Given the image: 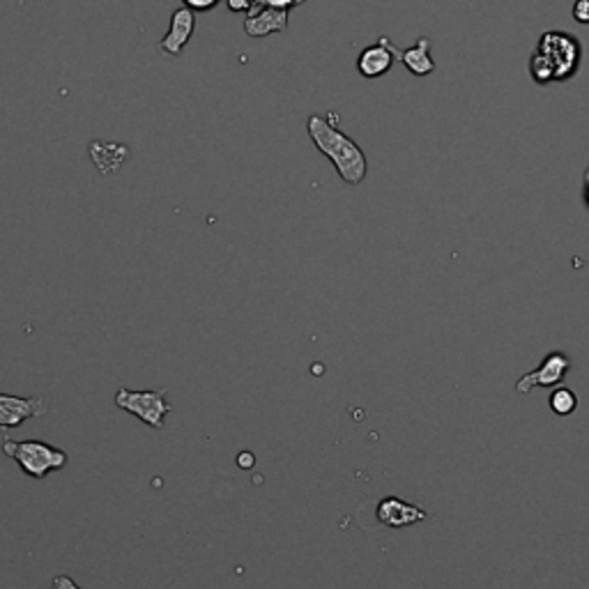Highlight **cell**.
<instances>
[{"instance_id": "6da1fadb", "label": "cell", "mask_w": 589, "mask_h": 589, "mask_svg": "<svg viewBox=\"0 0 589 589\" xmlns=\"http://www.w3.org/2000/svg\"><path fill=\"white\" fill-rule=\"evenodd\" d=\"M307 131L311 136L313 145L330 159L331 166L336 168L339 178L345 184L357 187V184L364 183L366 173H369V162H366L364 150L355 141L350 139L348 134H343L336 125H331L322 115L309 118Z\"/></svg>"}, {"instance_id": "7a4b0ae2", "label": "cell", "mask_w": 589, "mask_h": 589, "mask_svg": "<svg viewBox=\"0 0 589 589\" xmlns=\"http://www.w3.org/2000/svg\"><path fill=\"white\" fill-rule=\"evenodd\" d=\"M583 65V44L573 33L548 30L530 58V74L539 86L569 81Z\"/></svg>"}, {"instance_id": "3957f363", "label": "cell", "mask_w": 589, "mask_h": 589, "mask_svg": "<svg viewBox=\"0 0 589 589\" xmlns=\"http://www.w3.org/2000/svg\"><path fill=\"white\" fill-rule=\"evenodd\" d=\"M3 454L10 456L12 460L19 463L26 475L33 479H44L51 472H58L68 465V451L58 449V447L47 445L42 440H26L16 442L12 437L3 440Z\"/></svg>"}, {"instance_id": "277c9868", "label": "cell", "mask_w": 589, "mask_h": 589, "mask_svg": "<svg viewBox=\"0 0 589 589\" xmlns=\"http://www.w3.org/2000/svg\"><path fill=\"white\" fill-rule=\"evenodd\" d=\"M115 405L121 410L130 412L136 419L145 424V426L162 431L166 415L171 412V403H168L166 389H148V392H134V389L121 387L115 392Z\"/></svg>"}, {"instance_id": "5b68a950", "label": "cell", "mask_w": 589, "mask_h": 589, "mask_svg": "<svg viewBox=\"0 0 589 589\" xmlns=\"http://www.w3.org/2000/svg\"><path fill=\"white\" fill-rule=\"evenodd\" d=\"M48 401L44 396H12L0 394V428H19L28 419L44 417Z\"/></svg>"}, {"instance_id": "8992f818", "label": "cell", "mask_w": 589, "mask_h": 589, "mask_svg": "<svg viewBox=\"0 0 589 589\" xmlns=\"http://www.w3.org/2000/svg\"><path fill=\"white\" fill-rule=\"evenodd\" d=\"M571 369V360L564 355V352H551L546 360L542 362L537 371L532 373H525L516 383L518 394H530L534 387H555L564 380L566 371Z\"/></svg>"}, {"instance_id": "52a82bcc", "label": "cell", "mask_w": 589, "mask_h": 589, "mask_svg": "<svg viewBox=\"0 0 589 589\" xmlns=\"http://www.w3.org/2000/svg\"><path fill=\"white\" fill-rule=\"evenodd\" d=\"M380 39L392 48L394 58H398V60L405 65L407 72L415 74V77H428V74L436 72V60H433L431 56V42H428V37H422L415 47L410 48H398L389 37H380Z\"/></svg>"}, {"instance_id": "ba28073f", "label": "cell", "mask_w": 589, "mask_h": 589, "mask_svg": "<svg viewBox=\"0 0 589 589\" xmlns=\"http://www.w3.org/2000/svg\"><path fill=\"white\" fill-rule=\"evenodd\" d=\"M288 28V10L274 5H260L249 12L245 19V30L249 37H268V35L283 33Z\"/></svg>"}, {"instance_id": "9c48e42d", "label": "cell", "mask_w": 589, "mask_h": 589, "mask_svg": "<svg viewBox=\"0 0 589 589\" xmlns=\"http://www.w3.org/2000/svg\"><path fill=\"white\" fill-rule=\"evenodd\" d=\"M194 28H196V16H194V10L189 7H180V10L173 12L171 16V28H168L166 37L162 39L159 48L162 53H168V56H180L187 42L192 39Z\"/></svg>"}, {"instance_id": "30bf717a", "label": "cell", "mask_w": 589, "mask_h": 589, "mask_svg": "<svg viewBox=\"0 0 589 589\" xmlns=\"http://www.w3.org/2000/svg\"><path fill=\"white\" fill-rule=\"evenodd\" d=\"M378 521L387 527H407L428 521V513L417 504L403 502L398 498H384L378 504Z\"/></svg>"}, {"instance_id": "8fae6325", "label": "cell", "mask_w": 589, "mask_h": 589, "mask_svg": "<svg viewBox=\"0 0 589 589\" xmlns=\"http://www.w3.org/2000/svg\"><path fill=\"white\" fill-rule=\"evenodd\" d=\"M394 60H396V58H394L392 48H389L383 39H378V44L366 47L364 51L360 53V58H357V69H360V74L364 79H380L392 69Z\"/></svg>"}, {"instance_id": "7c38bea8", "label": "cell", "mask_w": 589, "mask_h": 589, "mask_svg": "<svg viewBox=\"0 0 589 589\" xmlns=\"http://www.w3.org/2000/svg\"><path fill=\"white\" fill-rule=\"evenodd\" d=\"M578 407V396H575L573 389L569 387H557L555 392L551 394V410L560 417H566L571 412Z\"/></svg>"}, {"instance_id": "4fadbf2b", "label": "cell", "mask_w": 589, "mask_h": 589, "mask_svg": "<svg viewBox=\"0 0 589 589\" xmlns=\"http://www.w3.org/2000/svg\"><path fill=\"white\" fill-rule=\"evenodd\" d=\"M260 5H265V0H228L230 10L247 12V15H249V12H254L256 7H260Z\"/></svg>"}, {"instance_id": "5bb4252c", "label": "cell", "mask_w": 589, "mask_h": 589, "mask_svg": "<svg viewBox=\"0 0 589 589\" xmlns=\"http://www.w3.org/2000/svg\"><path fill=\"white\" fill-rule=\"evenodd\" d=\"M573 19L578 21V24H584L589 26V0H575L573 3Z\"/></svg>"}, {"instance_id": "9a60e30c", "label": "cell", "mask_w": 589, "mask_h": 589, "mask_svg": "<svg viewBox=\"0 0 589 589\" xmlns=\"http://www.w3.org/2000/svg\"><path fill=\"white\" fill-rule=\"evenodd\" d=\"M219 5V0H184V7L194 12H210Z\"/></svg>"}, {"instance_id": "2e32d148", "label": "cell", "mask_w": 589, "mask_h": 589, "mask_svg": "<svg viewBox=\"0 0 589 589\" xmlns=\"http://www.w3.org/2000/svg\"><path fill=\"white\" fill-rule=\"evenodd\" d=\"M51 587L53 589H81L77 583H74L72 578H69V575H56V578H53Z\"/></svg>"}, {"instance_id": "e0dca14e", "label": "cell", "mask_w": 589, "mask_h": 589, "mask_svg": "<svg viewBox=\"0 0 589 589\" xmlns=\"http://www.w3.org/2000/svg\"><path fill=\"white\" fill-rule=\"evenodd\" d=\"M237 463H240L242 468H251V465H254V456H251V454H242L240 458H237Z\"/></svg>"}, {"instance_id": "ac0fdd59", "label": "cell", "mask_w": 589, "mask_h": 589, "mask_svg": "<svg viewBox=\"0 0 589 589\" xmlns=\"http://www.w3.org/2000/svg\"><path fill=\"white\" fill-rule=\"evenodd\" d=\"M583 196H584V203H587L589 207V171L584 173V187H583Z\"/></svg>"}]
</instances>
